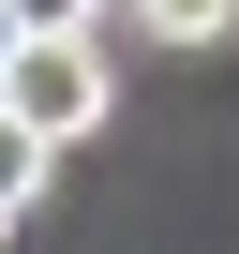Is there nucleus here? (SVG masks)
<instances>
[{
  "instance_id": "1",
  "label": "nucleus",
  "mask_w": 239,
  "mask_h": 254,
  "mask_svg": "<svg viewBox=\"0 0 239 254\" xmlns=\"http://www.w3.org/2000/svg\"><path fill=\"white\" fill-rule=\"evenodd\" d=\"M0 105H15L45 150H75V135H105L120 75H105V45H90V30H15V60H0Z\"/></svg>"
},
{
  "instance_id": "2",
  "label": "nucleus",
  "mask_w": 239,
  "mask_h": 254,
  "mask_svg": "<svg viewBox=\"0 0 239 254\" xmlns=\"http://www.w3.org/2000/svg\"><path fill=\"white\" fill-rule=\"evenodd\" d=\"M45 165H60V150L30 135L15 105H0V224H30V194H45Z\"/></svg>"
},
{
  "instance_id": "3",
  "label": "nucleus",
  "mask_w": 239,
  "mask_h": 254,
  "mask_svg": "<svg viewBox=\"0 0 239 254\" xmlns=\"http://www.w3.org/2000/svg\"><path fill=\"white\" fill-rule=\"evenodd\" d=\"M120 15H135L150 45H224V30H239V0H120Z\"/></svg>"
},
{
  "instance_id": "4",
  "label": "nucleus",
  "mask_w": 239,
  "mask_h": 254,
  "mask_svg": "<svg viewBox=\"0 0 239 254\" xmlns=\"http://www.w3.org/2000/svg\"><path fill=\"white\" fill-rule=\"evenodd\" d=\"M30 30H90V15H120V0H15Z\"/></svg>"
},
{
  "instance_id": "5",
  "label": "nucleus",
  "mask_w": 239,
  "mask_h": 254,
  "mask_svg": "<svg viewBox=\"0 0 239 254\" xmlns=\"http://www.w3.org/2000/svg\"><path fill=\"white\" fill-rule=\"evenodd\" d=\"M15 30H30V15H15V0H0V60H15Z\"/></svg>"
}]
</instances>
